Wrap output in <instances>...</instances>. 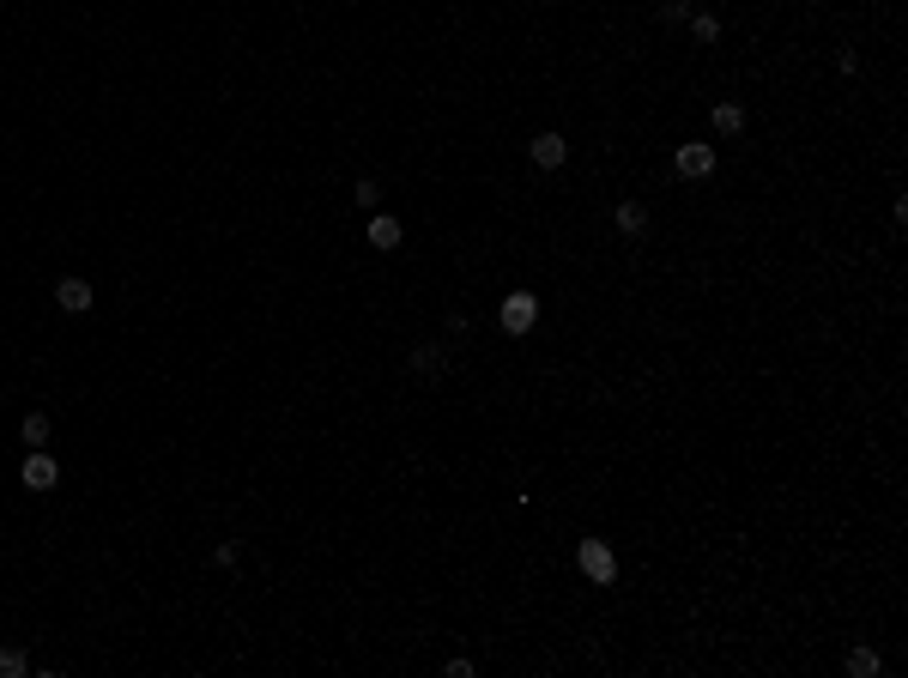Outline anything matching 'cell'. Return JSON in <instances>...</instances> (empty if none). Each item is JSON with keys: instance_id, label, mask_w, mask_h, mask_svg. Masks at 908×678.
Instances as JSON below:
<instances>
[{"instance_id": "6da1fadb", "label": "cell", "mask_w": 908, "mask_h": 678, "mask_svg": "<svg viewBox=\"0 0 908 678\" xmlns=\"http://www.w3.org/2000/svg\"><path fill=\"white\" fill-rule=\"evenodd\" d=\"M497 321H503V334H533V321H539V297H533V291H509L503 309H497Z\"/></svg>"}, {"instance_id": "7a4b0ae2", "label": "cell", "mask_w": 908, "mask_h": 678, "mask_svg": "<svg viewBox=\"0 0 908 678\" xmlns=\"http://www.w3.org/2000/svg\"><path fill=\"white\" fill-rule=\"evenodd\" d=\"M575 557H581L588 581H600V587H612V581H618V557H612L600 540H581V551H575Z\"/></svg>"}, {"instance_id": "3957f363", "label": "cell", "mask_w": 908, "mask_h": 678, "mask_svg": "<svg viewBox=\"0 0 908 678\" xmlns=\"http://www.w3.org/2000/svg\"><path fill=\"white\" fill-rule=\"evenodd\" d=\"M25 485H31V491H55V485H61V467H55L49 448H31V454H25Z\"/></svg>"}, {"instance_id": "277c9868", "label": "cell", "mask_w": 908, "mask_h": 678, "mask_svg": "<svg viewBox=\"0 0 908 678\" xmlns=\"http://www.w3.org/2000/svg\"><path fill=\"white\" fill-rule=\"evenodd\" d=\"M55 304L67 309V315H85V309L98 304V291H91V279H61L55 285Z\"/></svg>"}, {"instance_id": "5b68a950", "label": "cell", "mask_w": 908, "mask_h": 678, "mask_svg": "<svg viewBox=\"0 0 908 678\" xmlns=\"http://www.w3.org/2000/svg\"><path fill=\"white\" fill-rule=\"evenodd\" d=\"M527 158H533L539 170H557L564 158H570V139H564V134H533V146H527Z\"/></svg>"}, {"instance_id": "8992f818", "label": "cell", "mask_w": 908, "mask_h": 678, "mask_svg": "<svg viewBox=\"0 0 908 678\" xmlns=\"http://www.w3.org/2000/svg\"><path fill=\"white\" fill-rule=\"evenodd\" d=\"M673 170H678V176H691V182H703L708 170H715V146H678Z\"/></svg>"}, {"instance_id": "52a82bcc", "label": "cell", "mask_w": 908, "mask_h": 678, "mask_svg": "<svg viewBox=\"0 0 908 678\" xmlns=\"http://www.w3.org/2000/svg\"><path fill=\"white\" fill-rule=\"evenodd\" d=\"M612 225H618L624 237H648V206H642V201H618Z\"/></svg>"}, {"instance_id": "ba28073f", "label": "cell", "mask_w": 908, "mask_h": 678, "mask_svg": "<svg viewBox=\"0 0 908 678\" xmlns=\"http://www.w3.org/2000/svg\"><path fill=\"white\" fill-rule=\"evenodd\" d=\"M442 364H448V351H442L437 339H424V345H412V370H418V375H442Z\"/></svg>"}, {"instance_id": "9c48e42d", "label": "cell", "mask_w": 908, "mask_h": 678, "mask_svg": "<svg viewBox=\"0 0 908 678\" xmlns=\"http://www.w3.org/2000/svg\"><path fill=\"white\" fill-rule=\"evenodd\" d=\"M715 134H727V139L745 134V103H733V98H727V103H715Z\"/></svg>"}, {"instance_id": "30bf717a", "label": "cell", "mask_w": 908, "mask_h": 678, "mask_svg": "<svg viewBox=\"0 0 908 678\" xmlns=\"http://www.w3.org/2000/svg\"><path fill=\"white\" fill-rule=\"evenodd\" d=\"M370 242H375V248H400V218L375 212V218H370Z\"/></svg>"}, {"instance_id": "8fae6325", "label": "cell", "mask_w": 908, "mask_h": 678, "mask_svg": "<svg viewBox=\"0 0 908 678\" xmlns=\"http://www.w3.org/2000/svg\"><path fill=\"white\" fill-rule=\"evenodd\" d=\"M878 673H884L878 648H854V654H848V678H878Z\"/></svg>"}, {"instance_id": "7c38bea8", "label": "cell", "mask_w": 908, "mask_h": 678, "mask_svg": "<svg viewBox=\"0 0 908 678\" xmlns=\"http://www.w3.org/2000/svg\"><path fill=\"white\" fill-rule=\"evenodd\" d=\"M19 437H25V448H49V418H43V412H25Z\"/></svg>"}, {"instance_id": "4fadbf2b", "label": "cell", "mask_w": 908, "mask_h": 678, "mask_svg": "<svg viewBox=\"0 0 908 678\" xmlns=\"http://www.w3.org/2000/svg\"><path fill=\"white\" fill-rule=\"evenodd\" d=\"M25 673H31L25 648H0V678H25Z\"/></svg>"}, {"instance_id": "5bb4252c", "label": "cell", "mask_w": 908, "mask_h": 678, "mask_svg": "<svg viewBox=\"0 0 908 678\" xmlns=\"http://www.w3.org/2000/svg\"><path fill=\"white\" fill-rule=\"evenodd\" d=\"M691 31H697V43H721V19L715 12H691Z\"/></svg>"}, {"instance_id": "9a60e30c", "label": "cell", "mask_w": 908, "mask_h": 678, "mask_svg": "<svg viewBox=\"0 0 908 678\" xmlns=\"http://www.w3.org/2000/svg\"><path fill=\"white\" fill-rule=\"evenodd\" d=\"M351 201H358V206H370V212H375V201H382V182H375V176H364V182L351 188Z\"/></svg>"}, {"instance_id": "2e32d148", "label": "cell", "mask_w": 908, "mask_h": 678, "mask_svg": "<svg viewBox=\"0 0 908 678\" xmlns=\"http://www.w3.org/2000/svg\"><path fill=\"white\" fill-rule=\"evenodd\" d=\"M660 19H667V25H684V19H691V0H667Z\"/></svg>"}, {"instance_id": "e0dca14e", "label": "cell", "mask_w": 908, "mask_h": 678, "mask_svg": "<svg viewBox=\"0 0 908 678\" xmlns=\"http://www.w3.org/2000/svg\"><path fill=\"white\" fill-rule=\"evenodd\" d=\"M218 564H225V570H236V564H242V540H225V545H218Z\"/></svg>"}, {"instance_id": "ac0fdd59", "label": "cell", "mask_w": 908, "mask_h": 678, "mask_svg": "<svg viewBox=\"0 0 908 678\" xmlns=\"http://www.w3.org/2000/svg\"><path fill=\"white\" fill-rule=\"evenodd\" d=\"M539 6H557V0H539Z\"/></svg>"}]
</instances>
